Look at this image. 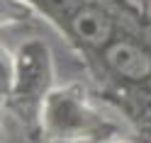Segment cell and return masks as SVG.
I'll return each instance as SVG.
<instances>
[{
    "instance_id": "6da1fadb",
    "label": "cell",
    "mask_w": 151,
    "mask_h": 143,
    "mask_svg": "<svg viewBox=\"0 0 151 143\" xmlns=\"http://www.w3.org/2000/svg\"><path fill=\"white\" fill-rule=\"evenodd\" d=\"M93 73L124 117L151 121V22L132 0H22Z\"/></svg>"
},
{
    "instance_id": "7a4b0ae2",
    "label": "cell",
    "mask_w": 151,
    "mask_h": 143,
    "mask_svg": "<svg viewBox=\"0 0 151 143\" xmlns=\"http://www.w3.org/2000/svg\"><path fill=\"white\" fill-rule=\"evenodd\" d=\"M37 126L49 143H107L117 136L119 121L102 112L81 83H68L46 95Z\"/></svg>"
},
{
    "instance_id": "277c9868",
    "label": "cell",
    "mask_w": 151,
    "mask_h": 143,
    "mask_svg": "<svg viewBox=\"0 0 151 143\" xmlns=\"http://www.w3.org/2000/svg\"><path fill=\"white\" fill-rule=\"evenodd\" d=\"M117 143H124V141H117Z\"/></svg>"
},
{
    "instance_id": "3957f363",
    "label": "cell",
    "mask_w": 151,
    "mask_h": 143,
    "mask_svg": "<svg viewBox=\"0 0 151 143\" xmlns=\"http://www.w3.org/2000/svg\"><path fill=\"white\" fill-rule=\"evenodd\" d=\"M54 56L49 44L39 36L20 41L10 56V85H7V107L27 124L39 121L42 102L54 85Z\"/></svg>"
}]
</instances>
